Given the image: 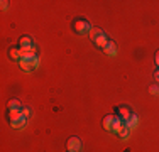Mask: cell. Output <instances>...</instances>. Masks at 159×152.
I'll use <instances>...</instances> for the list:
<instances>
[{
	"label": "cell",
	"instance_id": "1",
	"mask_svg": "<svg viewBox=\"0 0 159 152\" xmlns=\"http://www.w3.org/2000/svg\"><path fill=\"white\" fill-rule=\"evenodd\" d=\"M90 39H92V42L97 46V47H100V49H103L105 46L108 44V36L105 34V30H102L100 27H92V30H90Z\"/></svg>",
	"mask_w": 159,
	"mask_h": 152
},
{
	"label": "cell",
	"instance_id": "2",
	"mask_svg": "<svg viewBox=\"0 0 159 152\" xmlns=\"http://www.w3.org/2000/svg\"><path fill=\"white\" fill-rule=\"evenodd\" d=\"M73 30L80 36H85V34H90L92 30V24H90L86 19H75L73 20Z\"/></svg>",
	"mask_w": 159,
	"mask_h": 152
},
{
	"label": "cell",
	"instance_id": "3",
	"mask_svg": "<svg viewBox=\"0 0 159 152\" xmlns=\"http://www.w3.org/2000/svg\"><path fill=\"white\" fill-rule=\"evenodd\" d=\"M81 147H83V144H81V139H80V137L73 135V137H70V139H68V142H66V149L68 150L80 152V150H81Z\"/></svg>",
	"mask_w": 159,
	"mask_h": 152
},
{
	"label": "cell",
	"instance_id": "4",
	"mask_svg": "<svg viewBox=\"0 0 159 152\" xmlns=\"http://www.w3.org/2000/svg\"><path fill=\"white\" fill-rule=\"evenodd\" d=\"M19 47L20 49H31V47H36V42L31 36H20L19 37Z\"/></svg>",
	"mask_w": 159,
	"mask_h": 152
},
{
	"label": "cell",
	"instance_id": "5",
	"mask_svg": "<svg viewBox=\"0 0 159 152\" xmlns=\"http://www.w3.org/2000/svg\"><path fill=\"white\" fill-rule=\"evenodd\" d=\"M132 110L129 108V106H125V105H122V106H117V115L120 117L124 122H127L129 118H130V115H132Z\"/></svg>",
	"mask_w": 159,
	"mask_h": 152
},
{
	"label": "cell",
	"instance_id": "6",
	"mask_svg": "<svg viewBox=\"0 0 159 152\" xmlns=\"http://www.w3.org/2000/svg\"><path fill=\"white\" fill-rule=\"evenodd\" d=\"M102 51H103L108 58H113V56H117V52H119V47H117V44L113 42V41H108V44L105 46Z\"/></svg>",
	"mask_w": 159,
	"mask_h": 152
},
{
	"label": "cell",
	"instance_id": "7",
	"mask_svg": "<svg viewBox=\"0 0 159 152\" xmlns=\"http://www.w3.org/2000/svg\"><path fill=\"white\" fill-rule=\"evenodd\" d=\"M7 56H9V59H12V61H20L22 59V56H20V47H16V46H12V47H9L7 49Z\"/></svg>",
	"mask_w": 159,
	"mask_h": 152
},
{
	"label": "cell",
	"instance_id": "8",
	"mask_svg": "<svg viewBox=\"0 0 159 152\" xmlns=\"http://www.w3.org/2000/svg\"><path fill=\"white\" fill-rule=\"evenodd\" d=\"M125 127V122H124L122 118H120L119 115H115V118H113V123H112V134H117L119 135V132L122 130V128Z\"/></svg>",
	"mask_w": 159,
	"mask_h": 152
},
{
	"label": "cell",
	"instance_id": "9",
	"mask_svg": "<svg viewBox=\"0 0 159 152\" xmlns=\"http://www.w3.org/2000/svg\"><path fill=\"white\" fill-rule=\"evenodd\" d=\"M22 103L17 100V98H10L9 101H7V110H17V112H22Z\"/></svg>",
	"mask_w": 159,
	"mask_h": 152
},
{
	"label": "cell",
	"instance_id": "10",
	"mask_svg": "<svg viewBox=\"0 0 159 152\" xmlns=\"http://www.w3.org/2000/svg\"><path fill=\"white\" fill-rule=\"evenodd\" d=\"M137 125H139V117L135 115V113H132L130 118L125 122V127H127V128H130V130H134V128L137 127Z\"/></svg>",
	"mask_w": 159,
	"mask_h": 152
},
{
	"label": "cell",
	"instance_id": "11",
	"mask_svg": "<svg viewBox=\"0 0 159 152\" xmlns=\"http://www.w3.org/2000/svg\"><path fill=\"white\" fill-rule=\"evenodd\" d=\"M10 125H12V128H16V130H20V128H24L25 125H27V118H25V117L22 115L20 118H17L16 122H12Z\"/></svg>",
	"mask_w": 159,
	"mask_h": 152
},
{
	"label": "cell",
	"instance_id": "12",
	"mask_svg": "<svg viewBox=\"0 0 159 152\" xmlns=\"http://www.w3.org/2000/svg\"><path fill=\"white\" fill-rule=\"evenodd\" d=\"M19 66H20V69L25 71V73L34 71V66L31 64V61H27V59H20V61H19Z\"/></svg>",
	"mask_w": 159,
	"mask_h": 152
},
{
	"label": "cell",
	"instance_id": "13",
	"mask_svg": "<svg viewBox=\"0 0 159 152\" xmlns=\"http://www.w3.org/2000/svg\"><path fill=\"white\" fill-rule=\"evenodd\" d=\"M113 118H115V115H105V118H103V128L105 130H108L110 132L112 130V123H113Z\"/></svg>",
	"mask_w": 159,
	"mask_h": 152
},
{
	"label": "cell",
	"instance_id": "14",
	"mask_svg": "<svg viewBox=\"0 0 159 152\" xmlns=\"http://www.w3.org/2000/svg\"><path fill=\"white\" fill-rule=\"evenodd\" d=\"M20 117H22V112H17V110H9V112H7V118H9L10 123L16 122L17 118H20Z\"/></svg>",
	"mask_w": 159,
	"mask_h": 152
},
{
	"label": "cell",
	"instance_id": "15",
	"mask_svg": "<svg viewBox=\"0 0 159 152\" xmlns=\"http://www.w3.org/2000/svg\"><path fill=\"white\" fill-rule=\"evenodd\" d=\"M129 134H130V128L124 127L122 130L119 132V137H120V139H122V140H127V139H129Z\"/></svg>",
	"mask_w": 159,
	"mask_h": 152
},
{
	"label": "cell",
	"instance_id": "16",
	"mask_svg": "<svg viewBox=\"0 0 159 152\" xmlns=\"http://www.w3.org/2000/svg\"><path fill=\"white\" fill-rule=\"evenodd\" d=\"M149 93H151V95H154V96H156V95H159V85H157V83H156V85H151Z\"/></svg>",
	"mask_w": 159,
	"mask_h": 152
},
{
	"label": "cell",
	"instance_id": "17",
	"mask_svg": "<svg viewBox=\"0 0 159 152\" xmlns=\"http://www.w3.org/2000/svg\"><path fill=\"white\" fill-rule=\"evenodd\" d=\"M22 115H24L25 118H29V117H31V108H29V106H24V108H22Z\"/></svg>",
	"mask_w": 159,
	"mask_h": 152
},
{
	"label": "cell",
	"instance_id": "18",
	"mask_svg": "<svg viewBox=\"0 0 159 152\" xmlns=\"http://www.w3.org/2000/svg\"><path fill=\"white\" fill-rule=\"evenodd\" d=\"M0 7H2V10H7L9 9V2H7V0H2V2H0Z\"/></svg>",
	"mask_w": 159,
	"mask_h": 152
},
{
	"label": "cell",
	"instance_id": "19",
	"mask_svg": "<svg viewBox=\"0 0 159 152\" xmlns=\"http://www.w3.org/2000/svg\"><path fill=\"white\" fill-rule=\"evenodd\" d=\"M154 61H156V64H157V68H159V49L156 51V54H154Z\"/></svg>",
	"mask_w": 159,
	"mask_h": 152
},
{
	"label": "cell",
	"instance_id": "20",
	"mask_svg": "<svg viewBox=\"0 0 159 152\" xmlns=\"http://www.w3.org/2000/svg\"><path fill=\"white\" fill-rule=\"evenodd\" d=\"M154 79H156V83L159 85V71H156V73H154Z\"/></svg>",
	"mask_w": 159,
	"mask_h": 152
},
{
	"label": "cell",
	"instance_id": "21",
	"mask_svg": "<svg viewBox=\"0 0 159 152\" xmlns=\"http://www.w3.org/2000/svg\"><path fill=\"white\" fill-rule=\"evenodd\" d=\"M68 152H73V150H68Z\"/></svg>",
	"mask_w": 159,
	"mask_h": 152
},
{
	"label": "cell",
	"instance_id": "22",
	"mask_svg": "<svg viewBox=\"0 0 159 152\" xmlns=\"http://www.w3.org/2000/svg\"><path fill=\"white\" fill-rule=\"evenodd\" d=\"M157 71H159V68H157Z\"/></svg>",
	"mask_w": 159,
	"mask_h": 152
}]
</instances>
